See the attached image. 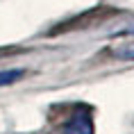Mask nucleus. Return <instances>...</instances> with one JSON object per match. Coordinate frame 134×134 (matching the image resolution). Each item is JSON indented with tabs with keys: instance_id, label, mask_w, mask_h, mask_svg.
<instances>
[{
	"instance_id": "1",
	"label": "nucleus",
	"mask_w": 134,
	"mask_h": 134,
	"mask_svg": "<svg viewBox=\"0 0 134 134\" xmlns=\"http://www.w3.org/2000/svg\"><path fill=\"white\" fill-rule=\"evenodd\" d=\"M68 109L71 111H68L66 120L62 123L59 132H64V134H93L91 109L86 105H73Z\"/></svg>"
},
{
	"instance_id": "2",
	"label": "nucleus",
	"mask_w": 134,
	"mask_h": 134,
	"mask_svg": "<svg viewBox=\"0 0 134 134\" xmlns=\"http://www.w3.org/2000/svg\"><path fill=\"white\" fill-rule=\"evenodd\" d=\"M23 77V71L21 68H12V71H0V86H7V84H14L16 80Z\"/></svg>"
},
{
	"instance_id": "3",
	"label": "nucleus",
	"mask_w": 134,
	"mask_h": 134,
	"mask_svg": "<svg viewBox=\"0 0 134 134\" xmlns=\"http://www.w3.org/2000/svg\"><path fill=\"white\" fill-rule=\"evenodd\" d=\"M116 57H118V59H134V43L118 48L116 50Z\"/></svg>"
},
{
	"instance_id": "4",
	"label": "nucleus",
	"mask_w": 134,
	"mask_h": 134,
	"mask_svg": "<svg viewBox=\"0 0 134 134\" xmlns=\"http://www.w3.org/2000/svg\"><path fill=\"white\" fill-rule=\"evenodd\" d=\"M125 34H134V27H130V30H125Z\"/></svg>"
}]
</instances>
